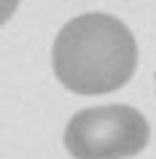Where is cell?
Wrapping results in <instances>:
<instances>
[{"mask_svg":"<svg viewBox=\"0 0 156 159\" xmlns=\"http://www.w3.org/2000/svg\"><path fill=\"white\" fill-rule=\"evenodd\" d=\"M51 65L73 94H108L135 75L137 43L118 16L91 11L65 22L51 46Z\"/></svg>","mask_w":156,"mask_h":159,"instance_id":"6da1fadb","label":"cell"},{"mask_svg":"<svg viewBox=\"0 0 156 159\" xmlns=\"http://www.w3.org/2000/svg\"><path fill=\"white\" fill-rule=\"evenodd\" d=\"M148 138L145 116L121 102L83 108L65 127V148L73 159H127L145 148Z\"/></svg>","mask_w":156,"mask_h":159,"instance_id":"7a4b0ae2","label":"cell"},{"mask_svg":"<svg viewBox=\"0 0 156 159\" xmlns=\"http://www.w3.org/2000/svg\"><path fill=\"white\" fill-rule=\"evenodd\" d=\"M19 8V0H0V27L6 25Z\"/></svg>","mask_w":156,"mask_h":159,"instance_id":"3957f363","label":"cell"}]
</instances>
